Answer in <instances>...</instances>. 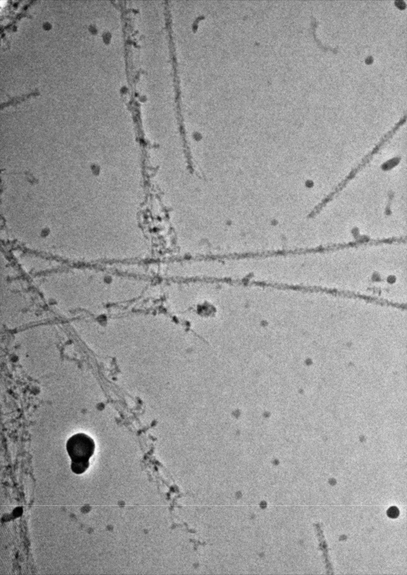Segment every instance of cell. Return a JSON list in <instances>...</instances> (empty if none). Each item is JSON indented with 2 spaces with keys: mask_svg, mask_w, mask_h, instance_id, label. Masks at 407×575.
Listing matches in <instances>:
<instances>
[{
  "mask_svg": "<svg viewBox=\"0 0 407 575\" xmlns=\"http://www.w3.org/2000/svg\"><path fill=\"white\" fill-rule=\"evenodd\" d=\"M95 445L92 438L84 433L72 435L68 439L67 450L71 463H88L93 455Z\"/></svg>",
  "mask_w": 407,
  "mask_h": 575,
  "instance_id": "cell-1",
  "label": "cell"
},
{
  "mask_svg": "<svg viewBox=\"0 0 407 575\" xmlns=\"http://www.w3.org/2000/svg\"><path fill=\"white\" fill-rule=\"evenodd\" d=\"M391 136L392 134L390 133L387 134L386 136L383 138V140L381 141L379 144L377 145V146H376L375 148L373 149V151L370 152V153H369L368 156H366L364 160H362V162L361 164H360V166H358L357 168H354V169L351 172V173L349 175V176H348V177H347L345 180H344V181L342 183H340V185L338 186V187L336 189L335 191L332 192L331 195H329L325 199L322 201L321 204H319V206H320L321 208H322L326 204L329 202V201H331V200L333 199V197L335 196L336 194L338 193L340 190L346 185L347 183L349 182L351 179H353L354 177L355 174H357V172L361 169V168L365 166L366 164H368L370 162V159H372V156L375 155L377 151H379V149L381 147V146H383L385 143H386V141L388 140V139H389Z\"/></svg>",
  "mask_w": 407,
  "mask_h": 575,
  "instance_id": "cell-2",
  "label": "cell"
},
{
  "mask_svg": "<svg viewBox=\"0 0 407 575\" xmlns=\"http://www.w3.org/2000/svg\"><path fill=\"white\" fill-rule=\"evenodd\" d=\"M89 466V463H71V468L73 472L76 474L84 473Z\"/></svg>",
  "mask_w": 407,
  "mask_h": 575,
  "instance_id": "cell-3",
  "label": "cell"
},
{
  "mask_svg": "<svg viewBox=\"0 0 407 575\" xmlns=\"http://www.w3.org/2000/svg\"><path fill=\"white\" fill-rule=\"evenodd\" d=\"M387 515L388 517L392 519H395L398 517L399 515V511L398 508L396 507H391L387 511Z\"/></svg>",
  "mask_w": 407,
  "mask_h": 575,
  "instance_id": "cell-4",
  "label": "cell"
}]
</instances>
